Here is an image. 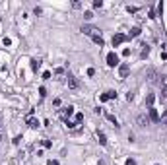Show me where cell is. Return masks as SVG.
<instances>
[{"mask_svg": "<svg viewBox=\"0 0 167 165\" xmlns=\"http://www.w3.org/2000/svg\"><path fill=\"white\" fill-rule=\"evenodd\" d=\"M82 33L90 35L91 39H95V37H101V29L95 27V25H82Z\"/></svg>", "mask_w": 167, "mask_h": 165, "instance_id": "6da1fadb", "label": "cell"}, {"mask_svg": "<svg viewBox=\"0 0 167 165\" xmlns=\"http://www.w3.org/2000/svg\"><path fill=\"white\" fill-rule=\"evenodd\" d=\"M72 115H74V107H72V105H68V107H64V109L59 111V117H60L62 120H68Z\"/></svg>", "mask_w": 167, "mask_h": 165, "instance_id": "7a4b0ae2", "label": "cell"}, {"mask_svg": "<svg viewBox=\"0 0 167 165\" xmlns=\"http://www.w3.org/2000/svg\"><path fill=\"white\" fill-rule=\"evenodd\" d=\"M25 122H27V126H29V128H37V126H39V120L33 117V113H29L27 117H25Z\"/></svg>", "mask_w": 167, "mask_h": 165, "instance_id": "3957f363", "label": "cell"}, {"mask_svg": "<svg viewBox=\"0 0 167 165\" xmlns=\"http://www.w3.org/2000/svg\"><path fill=\"white\" fill-rule=\"evenodd\" d=\"M107 64H109V66H117V64H119L117 52H109V55H107Z\"/></svg>", "mask_w": 167, "mask_h": 165, "instance_id": "277c9868", "label": "cell"}, {"mask_svg": "<svg viewBox=\"0 0 167 165\" xmlns=\"http://www.w3.org/2000/svg\"><path fill=\"white\" fill-rule=\"evenodd\" d=\"M124 41H126V35H123V33L113 35V47H119L121 43H124Z\"/></svg>", "mask_w": 167, "mask_h": 165, "instance_id": "5b68a950", "label": "cell"}, {"mask_svg": "<svg viewBox=\"0 0 167 165\" xmlns=\"http://www.w3.org/2000/svg\"><path fill=\"white\" fill-rule=\"evenodd\" d=\"M128 72H130V66L128 64H121V66H119V76H121V80L126 78Z\"/></svg>", "mask_w": 167, "mask_h": 165, "instance_id": "8992f818", "label": "cell"}, {"mask_svg": "<svg viewBox=\"0 0 167 165\" xmlns=\"http://www.w3.org/2000/svg\"><path fill=\"white\" fill-rule=\"evenodd\" d=\"M101 101H109V99H117V91H113V89H109V91H105L101 95V97H99Z\"/></svg>", "mask_w": 167, "mask_h": 165, "instance_id": "52a82bcc", "label": "cell"}, {"mask_svg": "<svg viewBox=\"0 0 167 165\" xmlns=\"http://www.w3.org/2000/svg\"><path fill=\"white\" fill-rule=\"evenodd\" d=\"M138 124H140V126H148V124H150V117L140 115V117H138Z\"/></svg>", "mask_w": 167, "mask_h": 165, "instance_id": "ba28073f", "label": "cell"}, {"mask_svg": "<svg viewBox=\"0 0 167 165\" xmlns=\"http://www.w3.org/2000/svg\"><path fill=\"white\" fill-rule=\"evenodd\" d=\"M68 86H70L72 89H76V88H78V80L72 76V74H68Z\"/></svg>", "mask_w": 167, "mask_h": 165, "instance_id": "9c48e42d", "label": "cell"}, {"mask_svg": "<svg viewBox=\"0 0 167 165\" xmlns=\"http://www.w3.org/2000/svg\"><path fill=\"white\" fill-rule=\"evenodd\" d=\"M150 120H159V115H158V111H155L154 107H150Z\"/></svg>", "mask_w": 167, "mask_h": 165, "instance_id": "30bf717a", "label": "cell"}, {"mask_svg": "<svg viewBox=\"0 0 167 165\" xmlns=\"http://www.w3.org/2000/svg\"><path fill=\"white\" fill-rule=\"evenodd\" d=\"M97 140H99V144H101V146H107V138H105V134H103V132H97Z\"/></svg>", "mask_w": 167, "mask_h": 165, "instance_id": "8fae6325", "label": "cell"}, {"mask_svg": "<svg viewBox=\"0 0 167 165\" xmlns=\"http://www.w3.org/2000/svg\"><path fill=\"white\" fill-rule=\"evenodd\" d=\"M39 66H41V60L33 58V60H31V68H33V70H39Z\"/></svg>", "mask_w": 167, "mask_h": 165, "instance_id": "7c38bea8", "label": "cell"}, {"mask_svg": "<svg viewBox=\"0 0 167 165\" xmlns=\"http://www.w3.org/2000/svg\"><path fill=\"white\" fill-rule=\"evenodd\" d=\"M56 80H59V82H62V80H64V70H62V68H59V70H56Z\"/></svg>", "mask_w": 167, "mask_h": 165, "instance_id": "4fadbf2b", "label": "cell"}, {"mask_svg": "<svg viewBox=\"0 0 167 165\" xmlns=\"http://www.w3.org/2000/svg\"><path fill=\"white\" fill-rule=\"evenodd\" d=\"M140 31H142L140 27H132V29H130V37H138V35H140Z\"/></svg>", "mask_w": 167, "mask_h": 165, "instance_id": "5bb4252c", "label": "cell"}, {"mask_svg": "<svg viewBox=\"0 0 167 165\" xmlns=\"http://www.w3.org/2000/svg\"><path fill=\"white\" fill-rule=\"evenodd\" d=\"M82 120H84V115H82V113H78V115H76V120H74V124L78 126V124H80Z\"/></svg>", "mask_w": 167, "mask_h": 165, "instance_id": "9a60e30c", "label": "cell"}, {"mask_svg": "<svg viewBox=\"0 0 167 165\" xmlns=\"http://www.w3.org/2000/svg\"><path fill=\"white\" fill-rule=\"evenodd\" d=\"M93 43L95 45H99V47H103L105 43H103V37H95V39H93Z\"/></svg>", "mask_w": 167, "mask_h": 165, "instance_id": "2e32d148", "label": "cell"}, {"mask_svg": "<svg viewBox=\"0 0 167 165\" xmlns=\"http://www.w3.org/2000/svg\"><path fill=\"white\" fill-rule=\"evenodd\" d=\"M148 52H150V47H148V45H144V49H142V58L148 56Z\"/></svg>", "mask_w": 167, "mask_h": 165, "instance_id": "e0dca14e", "label": "cell"}, {"mask_svg": "<svg viewBox=\"0 0 167 165\" xmlns=\"http://www.w3.org/2000/svg\"><path fill=\"white\" fill-rule=\"evenodd\" d=\"M107 119L111 120V122H115V126H119V122H117V119H115V117H113L111 113H107Z\"/></svg>", "mask_w": 167, "mask_h": 165, "instance_id": "ac0fdd59", "label": "cell"}, {"mask_svg": "<svg viewBox=\"0 0 167 165\" xmlns=\"http://www.w3.org/2000/svg\"><path fill=\"white\" fill-rule=\"evenodd\" d=\"M148 76H150V78H148V80H150V82H155V72H154V70H152V72H150V74H148Z\"/></svg>", "mask_w": 167, "mask_h": 165, "instance_id": "d6986e66", "label": "cell"}, {"mask_svg": "<svg viewBox=\"0 0 167 165\" xmlns=\"http://www.w3.org/2000/svg\"><path fill=\"white\" fill-rule=\"evenodd\" d=\"M101 6H103L101 0H95V2H93V8H101Z\"/></svg>", "mask_w": 167, "mask_h": 165, "instance_id": "ffe728a7", "label": "cell"}, {"mask_svg": "<svg viewBox=\"0 0 167 165\" xmlns=\"http://www.w3.org/2000/svg\"><path fill=\"white\" fill-rule=\"evenodd\" d=\"M154 99H155V97H154V95H152V93H150V95H148V105H150V107H152V103H154Z\"/></svg>", "mask_w": 167, "mask_h": 165, "instance_id": "44dd1931", "label": "cell"}, {"mask_svg": "<svg viewBox=\"0 0 167 165\" xmlns=\"http://www.w3.org/2000/svg\"><path fill=\"white\" fill-rule=\"evenodd\" d=\"M161 86H163V88L167 86V76H161Z\"/></svg>", "mask_w": 167, "mask_h": 165, "instance_id": "7402d4cb", "label": "cell"}, {"mask_svg": "<svg viewBox=\"0 0 167 165\" xmlns=\"http://www.w3.org/2000/svg\"><path fill=\"white\" fill-rule=\"evenodd\" d=\"M43 148H51V140H43Z\"/></svg>", "mask_w": 167, "mask_h": 165, "instance_id": "603a6c76", "label": "cell"}, {"mask_svg": "<svg viewBox=\"0 0 167 165\" xmlns=\"http://www.w3.org/2000/svg\"><path fill=\"white\" fill-rule=\"evenodd\" d=\"M39 93H41V97H45V95H47V89H45V88H41V89H39Z\"/></svg>", "mask_w": 167, "mask_h": 165, "instance_id": "cb8c5ba5", "label": "cell"}, {"mask_svg": "<svg viewBox=\"0 0 167 165\" xmlns=\"http://www.w3.org/2000/svg\"><path fill=\"white\" fill-rule=\"evenodd\" d=\"M126 165H136V161L134 159H126Z\"/></svg>", "mask_w": 167, "mask_h": 165, "instance_id": "d4e9b609", "label": "cell"}, {"mask_svg": "<svg viewBox=\"0 0 167 165\" xmlns=\"http://www.w3.org/2000/svg\"><path fill=\"white\" fill-rule=\"evenodd\" d=\"M49 165H59V161H56V159H51V161H49Z\"/></svg>", "mask_w": 167, "mask_h": 165, "instance_id": "484cf974", "label": "cell"}, {"mask_svg": "<svg viewBox=\"0 0 167 165\" xmlns=\"http://www.w3.org/2000/svg\"><path fill=\"white\" fill-rule=\"evenodd\" d=\"M161 93H163V97H167V86H165L163 89H161Z\"/></svg>", "mask_w": 167, "mask_h": 165, "instance_id": "4316f807", "label": "cell"}, {"mask_svg": "<svg viewBox=\"0 0 167 165\" xmlns=\"http://www.w3.org/2000/svg\"><path fill=\"white\" fill-rule=\"evenodd\" d=\"M161 120H165V122H167V109H165V113H163V117H161Z\"/></svg>", "mask_w": 167, "mask_h": 165, "instance_id": "83f0119b", "label": "cell"}, {"mask_svg": "<svg viewBox=\"0 0 167 165\" xmlns=\"http://www.w3.org/2000/svg\"><path fill=\"white\" fill-rule=\"evenodd\" d=\"M97 165H107V163H105V161H99V163H97Z\"/></svg>", "mask_w": 167, "mask_h": 165, "instance_id": "f1b7e54d", "label": "cell"}]
</instances>
